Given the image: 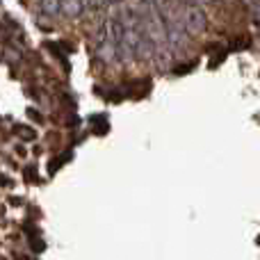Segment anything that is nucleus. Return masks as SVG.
<instances>
[{
	"label": "nucleus",
	"mask_w": 260,
	"mask_h": 260,
	"mask_svg": "<svg viewBox=\"0 0 260 260\" xmlns=\"http://www.w3.org/2000/svg\"><path fill=\"white\" fill-rule=\"evenodd\" d=\"M180 25H183V30L187 32V35L199 37L206 32L208 16L201 7H197V5H185V7L180 9Z\"/></svg>",
	"instance_id": "obj_1"
},
{
	"label": "nucleus",
	"mask_w": 260,
	"mask_h": 260,
	"mask_svg": "<svg viewBox=\"0 0 260 260\" xmlns=\"http://www.w3.org/2000/svg\"><path fill=\"white\" fill-rule=\"evenodd\" d=\"M85 12V0H59V14L69 18H78Z\"/></svg>",
	"instance_id": "obj_2"
},
{
	"label": "nucleus",
	"mask_w": 260,
	"mask_h": 260,
	"mask_svg": "<svg viewBox=\"0 0 260 260\" xmlns=\"http://www.w3.org/2000/svg\"><path fill=\"white\" fill-rule=\"evenodd\" d=\"M99 57L103 59V62H114V59L119 57L117 44H112V41H101L99 44Z\"/></svg>",
	"instance_id": "obj_3"
},
{
	"label": "nucleus",
	"mask_w": 260,
	"mask_h": 260,
	"mask_svg": "<svg viewBox=\"0 0 260 260\" xmlns=\"http://www.w3.org/2000/svg\"><path fill=\"white\" fill-rule=\"evenodd\" d=\"M27 242H30V249H32L35 253H41V251L46 249L44 238L37 233V229H30V231H27Z\"/></svg>",
	"instance_id": "obj_4"
},
{
	"label": "nucleus",
	"mask_w": 260,
	"mask_h": 260,
	"mask_svg": "<svg viewBox=\"0 0 260 260\" xmlns=\"http://www.w3.org/2000/svg\"><path fill=\"white\" fill-rule=\"evenodd\" d=\"M41 12L48 14V16H57L59 14V0H39Z\"/></svg>",
	"instance_id": "obj_5"
},
{
	"label": "nucleus",
	"mask_w": 260,
	"mask_h": 260,
	"mask_svg": "<svg viewBox=\"0 0 260 260\" xmlns=\"http://www.w3.org/2000/svg\"><path fill=\"white\" fill-rule=\"evenodd\" d=\"M16 133L21 135V137H27V139H37V133L32 128H27V126H16Z\"/></svg>",
	"instance_id": "obj_6"
},
{
	"label": "nucleus",
	"mask_w": 260,
	"mask_h": 260,
	"mask_svg": "<svg viewBox=\"0 0 260 260\" xmlns=\"http://www.w3.org/2000/svg\"><path fill=\"white\" fill-rule=\"evenodd\" d=\"M105 3H108V0H89V5H91L94 9H103Z\"/></svg>",
	"instance_id": "obj_7"
},
{
	"label": "nucleus",
	"mask_w": 260,
	"mask_h": 260,
	"mask_svg": "<svg viewBox=\"0 0 260 260\" xmlns=\"http://www.w3.org/2000/svg\"><path fill=\"white\" fill-rule=\"evenodd\" d=\"M212 3V0H189V5H208Z\"/></svg>",
	"instance_id": "obj_8"
},
{
	"label": "nucleus",
	"mask_w": 260,
	"mask_h": 260,
	"mask_svg": "<svg viewBox=\"0 0 260 260\" xmlns=\"http://www.w3.org/2000/svg\"><path fill=\"white\" fill-rule=\"evenodd\" d=\"M108 3H123V0H108Z\"/></svg>",
	"instance_id": "obj_9"
},
{
	"label": "nucleus",
	"mask_w": 260,
	"mask_h": 260,
	"mask_svg": "<svg viewBox=\"0 0 260 260\" xmlns=\"http://www.w3.org/2000/svg\"><path fill=\"white\" fill-rule=\"evenodd\" d=\"M144 3H148V5H151V3H155V0H144Z\"/></svg>",
	"instance_id": "obj_10"
}]
</instances>
